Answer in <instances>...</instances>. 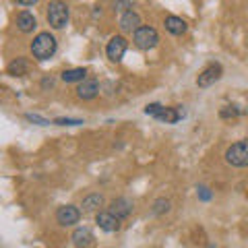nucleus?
<instances>
[{"label":"nucleus","mask_w":248,"mask_h":248,"mask_svg":"<svg viewBox=\"0 0 248 248\" xmlns=\"http://www.w3.org/2000/svg\"><path fill=\"white\" fill-rule=\"evenodd\" d=\"M56 37H54L50 31H42V33L35 35V40L31 42V54H33L35 60H50L56 52Z\"/></svg>","instance_id":"nucleus-1"},{"label":"nucleus","mask_w":248,"mask_h":248,"mask_svg":"<svg viewBox=\"0 0 248 248\" xmlns=\"http://www.w3.org/2000/svg\"><path fill=\"white\" fill-rule=\"evenodd\" d=\"M48 23L52 29H64L68 25V4L62 2V0H52L48 4Z\"/></svg>","instance_id":"nucleus-2"},{"label":"nucleus","mask_w":248,"mask_h":248,"mask_svg":"<svg viewBox=\"0 0 248 248\" xmlns=\"http://www.w3.org/2000/svg\"><path fill=\"white\" fill-rule=\"evenodd\" d=\"M226 161L234 168H246L248 166V139H242V141L234 143L232 147H228L226 151Z\"/></svg>","instance_id":"nucleus-3"},{"label":"nucleus","mask_w":248,"mask_h":248,"mask_svg":"<svg viewBox=\"0 0 248 248\" xmlns=\"http://www.w3.org/2000/svg\"><path fill=\"white\" fill-rule=\"evenodd\" d=\"M133 42L139 50H151L157 46L159 42V35H157V31H155L153 27L149 25H141L135 33H133Z\"/></svg>","instance_id":"nucleus-4"},{"label":"nucleus","mask_w":248,"mask_h":248,"mask_svg":"<svg viewBox=\"0 0 248 248\" xmlns=\"http://www.w3.org/2000/svg\"><path fill=\"white\" fill-rule=\"evenodd\" d=\"M221 64H217V62H211V64H207L203 71L199 73L197 77V85L199 87H211L213 83H217L221 79Z\"/></svg>","instance_id":"nucleus-5"},{"label":"nucleus","mask_w":248,"mask_h":248,"mask_svg":"<svg viewBox=\"0 0 248 248\" xmlns=\"http://www.w3.org/2000/svg\"><path fill=\"white\" fill-rule=\"evenodd\" d=\"M126 48H128V42H126V37H122V35H114L110 42H108L106 46V54H108V58H110L112 62H120L122 56L126 54Z\"/></svg>","instance_id":"nucleus-6"},{"label":"nucleus","mask_w":248,"mask_h":248,"mask_svg":"<svg viewBox=\"0 0 248 248\" xmlns=\"http://www.w3.org/2000/svg\"><path fill=\"white\" fill-rule=\"evenodd\" d=\"M81 219V209L75 205H62L56 211V221L60 226H75Z\"/></svg>","instance_id":"nucleus-7"},{"label":"nucleus","mask_w":248,"mask_h":248,"mask_svg":"<svg viewBox=\"0 0 248 248\" xmlns=\"http://www.w3.org/2000/svg\"><path fill=\"white\" fill-rule=\"evenodd\" d=\"M110 213H114L118 219H126V217L133 213V201L126 199V197H120V199H114L110 203Z\"/></svg>","instance_id":"nucleus-8"},{"label":"nucleus","mask_w":248,"mask_h":248,"mask_svg":"<svg viewBox=\"0 0 248 248\" xmlns=\"http://www.w3.org/2000/svg\"><path fill=\"white\" fill-rule=\"evenodd\" d=\"M95 223L104 232H118L120 230V219L110 211H99L95 215Z\"/></svg>","instance_id":"nucleus-9"},{"label":"nucleus","mask_w":248,"mask_h":248,"mask_svg":"<svg viewBox=\"0 0 248 248\" xmlns=\"http://www.w3.org/2000/svg\"><path fill=\"white\" fill-rule=\"evenodd\" d=\"M139 27H141V17H139V13H135V11L122 13V17H120V29L124 31V33H135Z\"/></svg>","instance_id":"nucleus-10"},{"label":"nucleus","mask_w":248,"mask_h":248,"mask_svg":"<svg viewBox=\"0 0 248 248\" xmlns=\"http://www.w3.org/2000/svg\"><path fill=\"white\" fill-rule=\"evenodd\" d=\"M93 242H95V238H93L89 228H77L73 232V244L77 248H89L93 246Z\"/></svg>","instance_id":"nucleus-11"},{"label":"nucleus","mask_w":248,"mask_h":248,"mask_svg":"<svg viewBox=\"0 0 248 248\" xmlns=\"http://www.w3.org/2000/svg\"><path fill=\"white\" fill-rule=\"evenodd\" d=\"M99 93V85L97 81H93V79H87V81H81V85L77 87V95H79V99H93Z\"/></svg>","instance_id":"nucleus-12"},{"label":"nucleus","mask_w":248,"mask_h":248,"mask_svg":"<svg viewBox=\"0 0 248 248\" xmlns=\"http://www.w3.org/2000/svg\"><path fill=\"white\" fill-rule=\"evenodd\" d=\"M182 116H184V112L180 110V108H161L159 114L155 116V120L166 122V124H176Z\"/></svg>","instance_id":"nucleus-13"},{"label":"nucleus","mask_w":248,"mask_h":248,"mask_svg":"<svg viewBox=\"0 0 248 248\" xmlns=\"http://www.w3.org/2000/svg\"><path fill=\"white\" fill-rule=\"evenodd\" d=\"M17 27H19V31H23V33H31V31L37 27V21L29 11H23L17 15Z\"/></svg>","instance_id":"nucleus-14"},{"label":"nucleus","mask_w":248,"mask_h":248,"mask_svg":"<svg viewBox=\"0 0 248 248\" xmlns=\"http://www.w3.org/2000/svg\"><path fill=\"white\" fill-rule=\"evenodd\" d=\"M6 73H9L11 77H25L29 73V62L27 58H15L9 66H6Z\"/></svg>","instance_id":"nucleus-15"},{"label":"nucleus","mask_w":248,"mask_h":248,"mask_svg":"<svg viewBox=\"0 0 248 248\" xmlns=\"http://www.w3.org/2000/svg\"><path fill=\"white\" fill-rule=\"evenodd\" d=\"M164 25H166V29L170 31L172 35H182L186 29H188V25H186V21L184 19H180V17H166V21H164Z\"/></svg>","instance_id":"nucleus-16"},{"label":"nucleus","mask_w":248,"mask_h":248,"mask_svg":"<svg viewBox=\"0 0 248 248\" xmlns=\"http://www.w3.org/2000/svg\"><path fill=\"white\" fill-rule=\"evenodd\" d=\"M104 205V197L99 195V192H93V195H87L83 199V211L85 213H93V211H97L99 207Z\"/></svg>","instance_id":"nucleus-17"},{"label":"nucleus","mask_w":248,"mask_h":248,"mask_svg":"<svg viewBox=\"0 0 248 248\" xmlns=\"http://www.w3.org/2000/svg\"><path fill=\"white\" fill-rule=\"evenodd\" d=\"M87 77V68H66L62 73V81L64 83H79V81H85Z\"/></svg>","instance_id":"nucleus-18"},{"label":"nucleus","mask_w":248,"mask_h":248,"mask_svg":"<svg viewBox=\"0 0 248 248\" xmlns=\"http://www.w3.org/2000/svg\"><path fill=\"white\" fill-rule=\"evenodd\" d=\"M170 207H172V203H170L168 199L161 197V199H157V201L153 203V213H155V215H164V213L170 211Z\"/></svg>","instance_id":"nucleus-19"},{"label":"nucleus","mask_w":248,"mask_h":248,"mask_svg":"<svg viewBox=\"0 0 248 248\" xmlns=\"http://www.w3.org/2000/svg\"><path fill=\"white\" fill-rule=\"evenodd\" d=\"M242 114V110H238V106H223L221 110H219V116L223 120H228V118H236V116Z\"/></svg>","instance_id":"nucleus-20"},{"label":"nucleus","mask_w":248,"mask_h":248,"mask_svg":"<svg viewBox=\"0 0 248 248\" xmlns=\"http://www.w3.org/2000/svg\"><path fill=\"white\" fill-rule=\"evenodd\" d=\"M54 124H58V126H79V124H83V120H79V118H56Z\"/></svg>","instance_id":"nucleus-21"},{"label":"nucleus","mask_w":248,"mask_h":248,"mask_svg":"<svg viewBox=\"0 0 248 248\" xmlns=\"http://www.w3.org/2000/svg\"><path fill=\"white\" fill-rule=\"evenodd\" d=\"M25 120L33 122V124H40V126H48L50 124V120H46V118H42V116H37V114H25Z\"/></svg>","instance_id":"nucleus-22"},{"label":"nucleus","mask_w":248,"mask_h":248,"mask_svg":"<svg viewBox=\"0 0 248 248\" xmlns=\"http://www.w3.org/2000/svg\"><path fill=\"white\" fill-rule=\"evenodd\" d=\"M114 9H116V11H124V13H126V11L133 9V0H118V2L114 4Z\"/></svg>","instance_id":"nucleus-23"},{"label":"nucleus","mask_w":248,"mask_h":248,"mask_svg":"<svg viewBox=\"0 0 248 248\" xmlns=\"http://www.w3.org/2000/svg\"><path fill=\"white\" fill-rule=\"evenodd\" d=\"M161 108H164L161 104H149V106L145 108V114H147V116H153V118H155V116L159 114V110H161Z\"/></svg>","instance_id":"nucleus-24"},{"label":"nucleus","mask_w":248,"mask_h":248,"mask_svg":"<svg viewBox=\"0 0 248 248\" xmlns=\"http://www.w3.org/2000/svg\"><path fill=\"white\" fill-rule=\"evenodd\" d=\"M199 195H201V199H203V201L211 199V192H209V188H205V186H201V188H199Z\"/></svg>","instance_id":"nucleus-25"},{"label":"nucleus","mask_w":248,"mask_h":248,"mask_svg":"<svg viewBox=\"0 0 248 248\" xmlns=\"http://www.w3.org/2000/svg\"><path fill=\"white\" fill-rule=\"evenodd\" d=\"M17 4H21V6H33V4H37L40 0H15Z\"/></svg>","instance_id":"nucleus-26"},{"label":"nucleus","mask_w":248,"mask_h":248,"mask_svg":"<svg viewBox=\"0 0 248 248\" xmlns=\"http://www.w3.org/2000/svg\"><path fill=\"white\" fill-rule=\"evenodd\" d=\"M52 85H54V79H52V77H44L42 87H44V89H48V87H52Z\"/></svg>","instance_id":"nucleus-27"}]
</instances>
